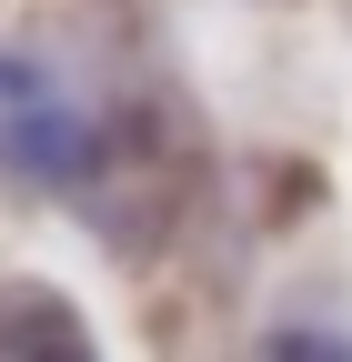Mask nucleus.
I'll list each match as a JSON object with an SVG mask.
<instances>
[{
  "instance_id": "1",
  "label": "nucleus",
  "mask_w": 352,
  "mask_h": 362,
  "mask_svg": "<svg viewBox=\"0 0 352 362\" xmlns=\"http://www.w3.org/2000/svg\"><path fill=\"white\" fill-rule=\"evenodd\" d=\"M0 181L40 192V202H91L111 181V131L30 51H0Z\"/></svg>"
},
{
  "instance_id": "2",
  "label": "nucleus",
  "mask_w": 352,
  "mask_h": 362,
  "mask_svg": "<svg viewBox=\"0 0 352 362\" xmlns=\"http://www.w3.org/2000/svg\"><path fill=\"white\" fill-rule=\"evenodd\" d=\"M0 362H101V342L51 282H0Z\"/></svg>"
},
{
  "instance_id": "3",
  "label": "nucleus",
  "mask_w": 352,
  "mask_h": 362,
  "mask_svg": "<svg viewBox=\"0 0 352 362\" xmlns=\"http://www.w3.org/2000/svg\"><path fill=\"white\" fill-rule=\"evenodd\" d=\"M262 362H352V332H332V322H282L272 342H262Z\"/></svg>"
}]
</instances>
